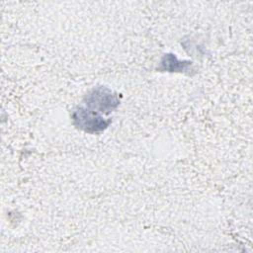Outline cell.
I'll return each mask as SVG.
<instances>
[{
  "label": "cell",
  "instance_id": "cell-1",
  "mask_svg": "<svg viewBox=\"0 0 253 253\" xmlns=\"http://www.w3.org/2000/svg\"><path fill=\"white\" fill-rule=\"evenodd\" d=\"M84 102L89 110L96 113L109 114L120 104V100L111 89L103 86L95 87L84 97Z\"/></svg>",
  "mask_w": 253,
  "mask_h": 253
},
{
  "label": "cell",
  "instance_id": "cell-2",
  "mask_svg": "<svg viewBox=\"0 0 253 253\" xmlns=\"http://www.w3.org/2000/svg\"><path fill=\"white\" fill-rule=\"evenodd\" d=\"M73 125L88 133H97L105 130L111 124L110 120L103 117L92 110L85 107H77L71 114Z\"/></svg>",
  "mask_w": 253,
  "mask_h": 253
},
{
  "label": "cell",
  "instance_id": "cell-3",
  "mask_svg": "<svg viewBox=\"0 0 253 253\" xmlns=\"http://www.w3.org/2000/svg\"><path fill=\"white\" fill-rule=\"evenodd\" d=\"M157 69L159 71L189 73L193 71V62L189 60H179L175 54L166 53L162 56Z\"/></svg>",
  "mask_w": 253,
  "mask_h": 253
}]
</instances>
